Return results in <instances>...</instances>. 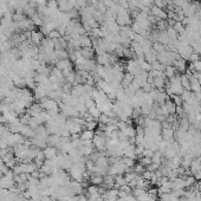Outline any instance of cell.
Listing matches in <instances>:
<instances>
[{
  "instance_id": "1",
  "label": "cell",
  "mask_w": 201,
  "mask_h": 201,
  "mask_svg": "<svg viewBox=\"0 0 201 201\" xmlns=\"http://www.w3.org/2000/svg\"><path fill=\"white\" fill-rule=\"evenodd\" d=\"M40 105H42V108L43 110H45L47 114L50 115H56V114H58L60 111V109H59V103L57 101H54L52 98H49V97H45L43 99H40Z\"/></svg>"
},
{
  "instance_id": "2",
  "label": "cell",
  "mask_w": 201,
  "mask_h": 201,
  "mask_svg": "<svg viewBox=\"0 0 201 201\" xmlns=\"http://www.w3.org/2000/svg\"><path fill=\"white\" fill-rule=\"evenodd\" d=\"M107 135L104 134L103 131L101 132V134H96L95 136H93L92 138V143L93 146L97 148L98 150H103V149H105V147H107V143H108V141H107Z\"/></svg>"
},
{
  "instance_id": "3",
  "label": "cell",
  "mask_w": 201,
  "mask_h": 201,
  "mask_svg": "<svg viewBox=\"0 0 201 201\" xmlns=\"http://www.w3.org/2000/svg\"><path fill=\"white\" fill-rule=\"evenodd\" d=\"M33 97H35V99H37V101H40V99H43V98L47 97V91H46L45 87L37 84L36 88L33 89Z\"/></svg>"
},
{
  "instance_id": "4",
  "label": "cell",
  "mask_w": 201,
  "mask_h": 201,
  "mask_svg": "<svg viewBox=\"0 0 201 201\" xmlns=\"http://www.w3.org/2000/svg\"><path fill=\"white\" fill-rule=\"evenodd\" d=\"M43 39H44V35H43L40 31H35V30H33V31L31 32V38H30V40H31V43L35 45V46L42 44Z\"/></svg>"
},
{
  "instance_id": "5",
  "label": "cell",
  "mask_w": 201,
  "mask_h": 201,
  "mask_svg": "<svg viewBox=\"0 0 201 201\" xmlns=\"http://www.w3.org/2000/svg\"><path fill=\"white\" fill-rule=\"evenodd\" d=\"M150 13H152V15L156 17L159 20H165L166 18H168L166 12L162 8H160V7H157V6H153L152 8H150Z\"/></svg>"
},
{
  "instance_id": "6",
  "label": "cell",
  "mask_w": 201,
  "mask_h": 201,
  "mask_svg": "<svg viewBox=\"0 0 201 201\" xmlns=\"http://www.w3.org/2000/svg\"><path fill=\"white\" fill-rule=\"evenodd\" d=\"M42 111H43V108H42L40 103H35V102L26 109V113L29 114L30 116H36V115L40 114Z\"/></svg>"
},
{
  "instance_id": "7",
  "label": "cell",
  "mask_w": 201,
  "mask_h": 201,
  "mask_svg": "<svg viewBox=\"0 0 201 201\" xmlns=\"http://www.w3.org/2000/svg\"><path fill=\"white\" fill-rule=\"evenodd\" d=\"M71 95H74L76 97H82L85 95V89H84V84H76L72 87L71 90Z\"/></svg>"
},
{
  "instance_id": "8",
  "label": "cell",
  "mask_w": 201,
  "mask_h": 201,
  "mask_svg": "<svg viewBox=\"0 0 201 201\" xmlns=\"http://www.w3.org/2000/svg\"><path fill=\"white\" fill-rule=\"evenodd\" d=\"M78 40H79L81 47H91V46H92V39H91L89 36H87V33L79 36Z\"/></svg>"
},
{
  "instance_id": "9",
  "label": "cell",
  "mask_w": 201,
  "mask_h": 201,
  "mask_svg": "<svg viewBox=\"0 0 201 201\" xmlns=\"http://www.w3.org/2000/svg\"><path fill=\"white\" fill-rule=\"evenodd\" d=\"M20 134H21L25 138H32L35 136V129L29 127L27 124H24L23 128H21V130H20Z\"/></svg>"
},
{
  "instance_id": "10",
  "label": "cell",
  "mask_w": 201,
  "mask_h": 201,
  "mask_svg": "<svg viewBox=\"0 0 201 201\" xmlns=\"http://www.w3.org/2000/svg\"><path fill=\"white\" fill-rule=\"evenodd\" d=\"M43 152H44V155L46 160H52V159H54V157L57 156V148L56 147L49 146V147L45 148Z\"/></svg>"
},
{
  "instance_id": "11",
  "label": "cell",
  "mask_w": 201,
  "mask_h": 201,
  "mask_svg": "<svg viewBox=\"0 0 201 201\" xmlns=\"http://www.w3.org/2000/svg\"><path fill=\"white\" fill-rule=\"evenodd\" d=\"M93 136H95V132L93 130H90V129H84L83 131L81 132V140L82 141H92Z\"/></svg>"
},
{
  "instance_id": "12",
  "label": "cell",
  "mask_w": 201,
  "mask_h": 201,
  "mask_svg": "<svg viewBox=\"0 0 201 201\" xmlns=\"http://www.w3.org/2000/svg\"><path fill=\"white\" fill-rule=\"evenodd\" d=\"M79 53L82 57L87 59H92L93 57V53H95V50L92 47H82V49L79 50Z\"/></svg>"
},
{
  "instance_id": "13",
  "label": "cell",
  "mask_w": 201,
  "mask_h": 201,
  "mask_svg": "<svg viewBox=\"0 0 201 201\" xmlns=\"http://www.w3.org/2000/svg\"><path fill=\"white\" fill-rule=\"evenodd\" d=\"M68 47V42L66 39H64V38H58L57 40H54V50L56 51H59V50H66Z\"/></svg>"
},
{
  "instance_id": "14",
  "label": "cell",
  "mask_w": 201,
  "mask_h": 201,
  "mask_svg": "<svg viewBox=\"0 0 201 201\" xmlns=\"http://www.w3.org/2000/svg\"><path fill=\"white\" fill-rule=\"evenodd\" d=\"M173 66L177 70V71H186V60L182 58H179L176 60H174V63H173Z\"/></svg>"
},
{
  "instance_id": "15",
  "label": "cell",
  "mask_w": 201,
  "mask_h": 201,
  "mask_svg": "<svg viewBox=\"0 0 201 201\" xmlns=\"http://www.w3.org/2000/svg\"><path fill=\"white\" fill-rule=\"evenodd\" d=\"M176 72H177V70L175 69V68H174V66H173V65H167L166 68H165V72H163V74H165V76H166L167 78H173V77H174V76H176Z\"/></svg>"
},
{
  "instance_id": "16",
  "label": "cell",
  "mask_w": 201,
  "mask_h": 201,
  "mask_svg": "<svg viewBox=\"0 0 201 201\" xmlns=\"http://www.w3.org/2000/svg\"><path fill=\"white\" fill-rule=\"evenodd\" d=\"M31 20H32L35 26H43V24H44V18L39 13H35L31 17Z\"/></svg>"
},
{
  "instance_id": "17",
  "label": "cell",
  "mask_w": 201,
  "mask_h": 201,
  "mask_svg": "<svg viewBox=\"0 0 201 201\" xmlns=\"http://www.w3.org/2000/svg\"><path fill=\"white\" fill-rule=\"evenodd\" d=\"M88 114L92 118H95V120L97 118V120H98V118H99V116L102 115V111L99 110V108H98L97 105H95V107H92V108L88 109Z\"/></svg>"
},
{
  "instance_id": "18",
  "label": "cell",
  "mask_w": 201,
  "mask_h": 201,
  "mask_svg": "<svg viewBox=\"0 0 201 201\" xmlns=\"http://www.w3.org/2000/svg\"><path fill=\"white\" fill-rule=\"evenodd\" d=\"M122 132H123V135H126V137H128V138L135 137V135H136V130H135L130 124H129L126 129H123Z\"/></svg>"
},
{
  "instance_id": "19",
  "label": "cell",
  "mask_w": 201,
  "mask_h": 201,
  "mask_svg": "<svg viewBox=\"0 0 201 201\" xmlns=\"http://www.w3.org/2000/svg\"><path fill=\"white\" fill-rule=\"evenodd\" d=\"M181 84L185 90H191L189 89V78L187 75H182L181 76Z\"/></svg>"
},
{
  "instance_id": "20",
  "label": "cell",
  "mask_w": 201,
  "mask_h": 201,
  "mask_svg": "<svg viewBox=\"0 0 201 201\" xmlns=\"http://www.w3.org/2000/svg\"><path fill=\"white\" fill-rule=\"evenodd\" d=\"M84 127H85V129H90V130H93V129H96V127H97V123H96V121H95V120H91V121H88V122H85Z\"/></svg>"
},
{
  "instance_id": "21",
  "label": "cell",
  "mask_w": 201,
  "mask_h": 201,
  "mask_svg": "<svg viewBox=\"0 0 201 201\" xmlns=\"http://www.w3.org/2000/svg\"><path fill=\"white\" fill-rule=\"evenodd\" d=\"M71 90H72V85L70 83H65L62 87V91H63L64 93H66V95H70L71 93Z\"/></svg>"
},
{
  "instance_id": "22",
  "label": "cell",
  "mask_w": 201,
  "mask_h": 201,
  "mask_svg": "<svg viewBox=\"0 0 201 201\" xmlns=\"http://www.w3.org/2000/svg\"><path fill=\"white\" fill-rule=\"evenodd\" d=\"M62 36H60V33H59L57 30H53V31H51L49 33V38H51V39L53 40H57L58 38H60Z\"/></svg>"
},
{
  "instance_id": "23",
  "label": "cell",
  "mask_w": 201,
  "mask_h": 201,
  "mask_svg": "<svg viewBox=\"0 0 201 201\" xmlns=\"http://www.w3.org/2000/svg\"><path fill=\"white\" fill-rule=\"evenodd\" d=\"M122 162L127 167H132V166H134V159H131V157H127V156H126L122 160Z\"/></svg>"
},
{
  "instance_id": "24",
  "label": "cell",
  "mask_w": 201,
  "mask_h": 201,
  "mask_svg": "<svg viewBox=\"0 0 201 201\" xmlns=\"http://www.w3.org/2000/svg\"><path fill=\"white\" fill-rule=\"evenodd\" d=\"M84 104H85L87 109H90V108H92V107L96 105V103H95V101H93L92 98H88V99L84 102Z\"/></svg>"
},
{
  "instance_id": "25",
  "label": "cell",
  "mask_w": 201,
  "mask_h": 201,
  "mask_svg": "<svg viewBox=\"0 0 201 201\" xmlns=\"http://www.w3.org/2000/svg\"><path fill=\"white\" fill-rule=\"evenodd\" d=\"M173 98H174V103H175V105L176 107H181L182 104H183V101H182L181 96H173Z\"/></svg>"
},
{
  "instance_id": "26",
  "label": "cell",
  "mask_w": 201,
  "mask_h": 201,
  "mask_svg": "<svg viewBox=\"0 0 201 201\" xmlns=\"http://www.w3.org/2000/svg\"><path fill=\"white\" fill-rule=\"evenodd\" d=\"M0 117H1V114H0Z\"/></svg>"
}]
</instances>
